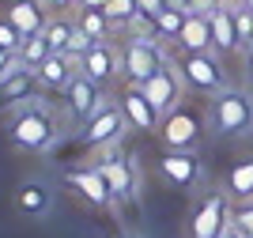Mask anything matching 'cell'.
<instances>
[{"label":"cell","instance_id":"obj_12","mask_svg":"<svg viewBox=\"0 0 253 238\" xmlns=\"http://www.w3.org/2000/svg\"><path fill=\"white\" fill-rule=\"evenodd\" d=\"M159 178L167 182L170 189H197L204 178V166H201V155L197 151H163L159 159Z\"/></svg>","mask_w":253,"mask_h":238},{"label":"cell","instance_id":"obj_32","mask_svg":"<svg viewBox=\"0 0 253 238\" xmlns=\"http://www.w3.org/2000/svg\"><path fill=\"white\" fill-rule=\"evenodd\" d=\"M45 8H53V11H68V8H80V0H45Z\"/></svg>","mask_w":253,"mask_h":238},{"label":"cell","instance_id":"obj_8","mask_svg":"<svg viewBox=\"0 0 253 238\" xmlns=\"http://www.w3.org/2000/svg\"><path fill=\"white\" fill-rule=\"evenodd\" d=\"M61 182H64V189H68L76 200H84L87 208H95V212H117V200H114V193H110V186H106L98 163L68 166L61 174Z\"/></svg>","mask_w":253,"mask_h":238},{"label":"cell","instance_id":"obj_19","mask_svg":"<svg viewBox=\"0 0 253 238\" xmlns=\"http://www.w3.org/2000/svg\"><path fill=\"white\" fill-rule=\"evenodd\" d=\"M211 49L219 53V57L242 49V46H238V27H234L231 0H227V4H215V11H211Z\"/></svg>","mask_w":253,"mask_h":238},{"label":"cell","instance_id":"obj_7","mask_svg":"<svg viewBox=\"0 0 253 238\" xmlns=\"http://www.w3.org/2000/svg\"><path fill=\"white\" fill-rule=\"evenodd\" d=\"M128 133V117L121 110V102H106L91 121L76 133V144L84 147V151H110V147H121Z\"/></svg>","mask_w":253,"mask_h":238},{"label":"cell","instance_id":"obj_16","mask_svg":"<svg viewBox=\"0 0 253 238\" xmlns=\"http://www.w3.org/2000/svg\"><path fill=\"white\" fill-rule=\"evenodd\" d=\"M76 76H80V57H72V53H49L38 64V87H45V91H68Z\"/></svg>","mask_w":253,"mask_h":238},{"label":"cell","instance_id":"obj_3","mask_svg":"<svg viewBox=\"0 0 253 238\" xmlns=\"http://www.w3.org/2000/svg\"><path fill=\"white\" fill-rule=\"evenodd\" d=\"M117 46H121V76H125V83H136V87H144L170 61L167 42H159L155 34H128Z\"/></svg>","mask_w":253,"mask_h":238},{"label":"cell","instance_id":"obj_15","mask_svg":"<svg viewBox=\"0 0 253 238\" xmlns=\"http://www.w3.org/2000/svg\"><path fill=\"white\" fill-rule=\"evenodd\" d=\"M80 72L91 76L95 83H110L121 72V46H114V42H95V46L80 57Z\"/></svg>","mask_w":253,"mask_h":238},{"label":"cell","instance_id":"obj_34","mask_svg":"<svg viewBox=\"0 0 253 238\" xmlns=\"http://www.w3.org/2000/svg\"><path fill=\"white\" fill-rule=\"evenodd\" d=\"M219 238H242V235H238V227H234V219H231V223H227V231H223Z\"/></svg>","mask_w":253,"mask_h":238},{"label":"cell","instance_id":"obj_27","mask_svg":"<svg viewBox=\"0 0 253 238\" xmlns=\"http://www.w3.org/2000/svg\"><path fill=\"white\" fill-rule=\"evenodd\" d=\"M231 8H234V27H238V46L250 49L253 46V8L246 0H231Z\"/></svg>","mask_w":253,"mask_h":238},{"label":"cell","instance_id":"obj_31","mask_svg":"<svg viewBox=\"0 0 253 238\" xmlns=\"http://www.w3.org/2000/svg\"><path fill=\"white\" fill-rule=\"evenodd\" d=\"M15 68H19V57H15V53H8V49H0V83L8 80Z\"/></svg>","mask_w":253,"mask_h":238},{"label":"cell","instance_id":"obj_24","mask_svg":"<svg viewBox=\"0 0 253 238\" xmlns=\"http://www.w3.org/2000/svg\"><path fill=\"white\" fill-rule=\"evenodd\" d=\"M185 15H189V11H181V8L159 11V15H155V38H159V42H167L170 49H174V42H178L181 27H185Z\"/></svg>","mask_w":253,"mask_h":238},{"label":"cell","instance_id":"obj_11","mask_svg":"<svg viewBox=\"0 0 253 238\" xmlns=\"http://www.w3.org/2000/svg\"><path fill=\"white\" fill-rule=\"evenodd\" d=\"M64 106H68V117H72V125H80V129H84V125L106 106V98H102V83H95L91 76L80 72L72 83H68V91H64Z\"/></svg>","mask_w":253,"mask_h":238},{"label":"cell","instance_id":"obj_17","mask_svg":"<svg viewBox=\"0 0 253 238\" xmlns=\"http://www.w3.org/2000/svg\"><path fill=\"white\" fill-rule=\"evenodd\" d=\"M174 49L178 53H204V49H211V11H189V15H185V27H181Z\"/></svg>","mask_w":253,"mask_h":238},{"label":"cell","instance_id":"obj_18","mask_svg":"<svg viewBox=\"0 0 253 238\" xmlns=\"http://www.w3.org/2000/svg\"><path fill=\"white\" fill-rule=\"evenodd\" d=\"M11 23H15V31L23 38H31V34H42L49 15H45V0H11L8 11H4Z\"/></svg>","mask_w":253,"mask_h":238},{"label":"cell","instance_id":"obj_4","mask_svg":"<svg viewBox=\"0 0 253 238\" xmlns=\"http://www.w3.org/2000/svg\"><path fill=\"white\" fill-rule=\"evenodd\" d=\"M95 163H98L106 186H110V193H114V200H117V212H121V208L136 212V208H140V170H136V159L128 155V151H121V147H110V151H102Z\"/></svg>","mask_w":253,"mask_h":238},{"label":"cell","instance_id":"obj_10","mask_svg":"<svg viewBox=\"0 0 253 238\" xmlns=\"http://www.w3.org/2000/svg\"><path fill=\"white\" fill-rule=\"evenodd\" d=\"M144 95L155 102L159 114H170L174 106L185 102L189 87H185V80H181V72H178V64H174V53H170V61L163 64V68H159V72L151 76L148 83H144Z\"/></svg>","mask_w":253,"mask_h":238},{"label":"cell","instance_id":"obj_37","mask_svg":"<svg viewBox=\"0 0 253 238\" xmlns=\"http://www.w3.org/2000/svg\"><path fill=\"white\" fill-rule=\"evenodd\" d=\"M215 4H227V0H215Z\"/></svg>","mask_w":253,"mask_h":238},{"label":"cell","instance_id":"obj_2","mask_svg":"<svg viewBox=\"0 0 253 238\" xmlns=\"http://www.w3.org/2000/svg\"><path fill=\"white\" fill-rule=\"evenodd\" d=\"M208 129L215 136H250L253 133V95L242 87H223L219 95H211L208 106Z\"/></svg>","mask_w":253,"mask_h":238},{"label":"cell","instance_id":"obj_36","mask_svg":"<svg viewBox=\"0 0 253 238\" xmlns=\"http://www.w3.org/2000/svg\"><path fill=\"white\" fill-rule=\"evenodd\" d=\"M117 238H140V235H132V231H128V235H117Z\"/></svg>","mask_w":253,"mask_h":238},{"label":"cell","instance_id":"obj_29","mask_svg":"<svg viewBox=\"0 0 253 238\" xmlns=\"http://www.w3.org/2000/svg\"><path fill=\"white\" fill-rule=\"evenodd\" d=\"M231 219H234V227H238L242 238H253V200H238Z\"/></svg>","mask_w":253,"mask_h":238},{"label":"cell","instance_id":"obj_28","mask_svg":"<svg viewBox=\"0 0 253 238\" xmlns=\"http://www.w3.org/2000/svg\"><path fill=\"white\" fill-rule=\"evenodd\" d=\"M0 49H8V53H15V57H19V49H23V34L15 31V23H11L8 15H4V19H0Z\"/></svg>","mask_w":253,"mask_h":238},{"label":"cell","instance_id":"obj_38","mask_svg":"<svg viewBox=\"0 0 253 238\" xmlns=\"http://www.w3.org/2000/svg\"><path fill=\"white\" fill-rule=\"evenodd\" d=\"M246 4H250V8H253V0H246Z\"/></svg>","mask_w":253,"mask_h":238},{"label":"cell","instance_id":"obj_6","mask_svg":"<svg viewBox=\"0 0 253 238\" xmlns=\"http://www.w3.org/2000/svg\"><path fill=\"white\" fill-rule=\"evenodd\" d=\"M174 64H178L181 80H185V87L197 95H219L223 87H231L227 83V68H223L219 53L215 49H204V53H178L174 49Z\"/></svg>","mask_w":253,"mask_h":238},{"label":"cell","instance_id":"obj_13","mask_svg":"<svg viewBox=\"0 0 253 238\" xmlns=\"http://www.w3.org/2000/svg\"><path fill=\"white\" fill-rule=\"evenodd\" d=\"M117 102H121V110H125V117H128V129H140V133H159L163 114H159L155 102L144 95V87L125 83V91H121V98H117Z\"/></svg>","mask_w":253,"mask_h":238},{"label":"cell","instance_id":"obj_14","mask_svg":"<svg viewBox=\"0 0 253 238\" xmlns=\"http://www.w3.org/2000/svg\"><path fill=\"white\" fill-rule=\"evenodd\" d=\"M11 208L23 219H42V216H49V208H53V189L45 186L42 178H23L19 186H15Z\"/></svg>","mask_w":253,"mask_h":238},{"label":"cell","instance_id":"obj_33","mask_svg":"<svg viewBox=\"0 0 253 238\" xmlns=\"http://www.w3.org/2000/svg\"><path fill=\"white\" fill-rule=\"evenodd\" d=\"M110 0H80V8H106Z\"/></svg>","mask_w":253,"mask_h":238},{"label":"cell","instance_id":"obj_5","mask_svg":"<svg viewBox=\"0 0 253 238\" xmlns=\"http://www.w3.org/2000/svg\"><path fill=\"white\" fill-rule=\"evenodd\" d=\"M204 125H208V114H201L189 102H181L170 114H163L155 136L163 140L167 151H197V144L204 140Z\"/></svg>","mask_w":253,"mask_h":238},{"label":"cell","instance_id":"obj_25","mask_svg":"<svg viewBox=\"0 0 253 238\" xmlns=\"http://www.w3.org/2000/svg\"><path fill=\"white\" fill-rule=\"evenodd\" d=\"M102 11H106V19L114 23V31H128V27H132V19L140 15L136 0H110Z\"/></svg>","mask_w":253,"mask_h":238},{"label":"cell","instance_id":"obj_9","mask_svg":"<svg viewBox=\"0 0 253 238\" xmlns=\"http://www.w3.org/2000/svg\"><path fill=\"white\" fill-rule=\"evenodd\" d=\"M234 216V200L227 189H208L189 212V238H219Z\"/></svg>","mask_w":253,"mask_h":238},{"label":"cell","instance_id":"obj_1","mask_svg":"<svg viewBox=\"0 0 253 238\" xmlns=\"http://www.w3.org/2000/svg\"><path fill=\"white\" fill-rule=\"evenodd\" d=\"M8 144L23 155H45L49 147L61 144V117L49 110L45 98H23L8 110Z\"/></svg>","mask_w":253,"mask_h":238},{"label":"cell","instance_id":"obj_20","mask_svg":"<svg viewBox=\"0 0 253 238\" xmlns=\"http://www.w3.org/2000/svg\"><path fill=\"white\" fill-rule=\"evenodd\" d=\"M227 193H231V200L238 204V200H253V155L250 159H238V163L227 170Z\"/></svg>","mask_w":253,"mask_h":238},{"label":"cell","instance_id":"obj_21","mask_svg":"<svg viewBox=\"0 0 253 238\" xmlns=\"http://www.w3.org/2000/svg\"><path fill=\"white\" fill-rule=\"evenodd\" d=\"M45 42H49L53 53H72V42H76V19H68V15H49V23H45Z\"/></svg>","mask_w":253,"mask_h":238},{"label":"cell","instance_id":"obj_35","mask_svg":"<svg viewBox=\"0 0 253 238\" xmlns=\"http://www.w3.org/2000/svg\"><path fill=\"white\" fill-rule=\"evenodd\" d=\"M246 53V68H250V80H253V46H250V49H242Z\"/></svg>","mask_w":253,"mask_h":238},{"label":"cell","instance_id":"obj_26","mask_svg":"<svg viewBox=\"0 0 253 238\" xmlns=\"http://www.w3.org/2000/svg\"><path fill=\"white\" fill-rule=\"evenodd\" d=\"M49 42H45V34H31V38H23V49H19V61L27 64V68H38V64L49 57Z\"/></svg>","mask_w":253,"mask_h":238},{"label":"cell","instance_id":"obj_22","mask_svg":"<svg viewBox=\"0 0 253 238\" xmlns=\"http://www.w3.org/2000/svg\"><path fill=\"white\" fill-rule=\"evenodd\" d=\"M80 15H76V27L87 34L91 42H110V34H114V23L106 19L102 8H76Z\"/></svg>","mask_w":253,"mask_h":238},{"label":"cell","instance_id":"obj_23","mask_svg":"<svg viewBox=\"0 0 253 238\" xmlns=\"http://www.w3.org/2000/svg\"><path fill=\"white\" fill-rule=\"evenodd\" d=\"M34 83H38V68H27V64L19 61V68H15L8 80L0 83V95H4L8 102H23V98H27V91H31Z\"/></svg>","mask_w":253,"mask_h":238},{"label":"cell","instance_id":"obj_30","mask_svg":"<svg viewBox=\"0 0 253 238\" xmlns=\"http://www.w3.org/2000/svg\"><path fill=\"white\" fill-rule=\"evenodd\" d=\"M136 8H140V15L155 19L159 11H167V8H170V0H136Z\"/></svg>","mask_w":253,"mask_h":238}]
</instances>
